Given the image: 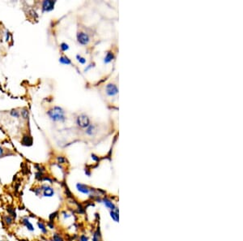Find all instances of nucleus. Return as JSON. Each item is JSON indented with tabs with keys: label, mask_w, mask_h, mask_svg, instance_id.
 <instances>
[{
	"label": "nucleus",
	"mask_w": 243,
	"mask_h": 241,
	"mask_svg": "<svg viewBox=\"0 0 243 241\" xmlns=\"http://www.w3.org/2000/svg\"><path fill=\"white\" fill-rule=\"evenodd\" d=\"M59 62L64 65H71L72 64V60L68 58L67 55H62L59 58Z\"/></svg>",
	"instance_id": "obj_16"
},
{
	"label": "nucleus",
	"mask_w": 243,
	"mask_h": 241,
	"mask_svg": "<svg viewBox=\"0 0 243 241\" xmlns=\"http://www.w3.org/2000/svg\"><path fill=\"white\" fill-rule=\"evenodd\" d=\"M76 59H77V61L81 64H85L86 62H87V60H86L85 58H84V57H83V56L80 55H76Z\"/></svg>",
	"instance_id": "obj_20"
},
{
	"label": "nucleus",
	"mask_w": 243,
	"mask_h": 241,
	"mask_svg": "<svg viewBox=\"0 0 243 241\" xmlns=\"http://www.w3.org/2000/svg\"><path fill=\"white\" fill-rule=\"evenodd\" d=\"M105 93L109 97H114L118 93V89L115 84L109 83L105 86Z\"/></svg>",
	"instance_id": "obj_7"
},
{
	"label": "nucleus",
	"mask_w": 243,
	"mask_h": 241,
	"mask_svg": "<svg viewBox=\"0 0 243 241\" xmlns=\"http://www.w3.org/2000/svg\"><path fill=\"white\" fill-rule=\"evenodd\" d=\"M57 161H58L59 164H64L67 162V159L63 156H59V157H57Z\"/></svg>",
	"instance_id": "obj_24"
},
{
	"label": "nucleus",
	"mask_w": 243,
	"mask_h": 241,
	"mask_svg": "<svg viewBox=\"0 0 243 241\" xmlns=\"http://www.w3.org/2000/svg\"><path fill=\"white\" fill-rule=\"evenodd\" d=\"M56 214H58V212H54V213H52V214H50V217H49V218H50V221H52V222L54 221V219L56 218V216H57Z\"/></svg>",
	"instance_id": "obj_27"
},
{
	"label": "nucleus",
	"mask_w": 243,
	"mask_h": 241,
	"mask_svg": "<svg viewBox=\"0 0 243 241\" xmlns=\"http://www.w3.org/2000/svg\"><path fill=\"white\" fill-rule=\"evenodd\" d=\"M46 114L53 122H64L66 120L65 110L59 106L51 107Z\"/></svg>",
	"instance_id": "obj_1"
},
{
	"label": "nucleus",
	"mask_w": 243,
	"mask_h": 241,
	"mask_svg": "<svg viewBox=\"0 0 243 241\" xmlns=\"http://www.w3.org/2000/svg\"><path fill=\"white\" fill-rule=\"evenodd\" d=\"M101 202L103 203L104 205H105L107 209H109V211H110V210H116V209H118L117 206H116V205H115L109 198L104 197L103 199L101 200Z\"/></svg>",
	"instance_id": "obj_8"
},
{
	"label": "nucleus",
	"mask_w": 243,
	"mask_h": 241,
	"mask_svg": "<svg viewBox=\"0 0 243 241\" xmlns=\"http://www.w3.org/2000/svg\"><path fill=\"white\" fill-rule=\"evenodd\" d=\"M53 241H63V239L59 234L54 233L53 235Z\"/></svg>",
	"instance_id": "obj_23"
},
{
	"label": "nucleus",
	"mask_w": 243,
	"mask_h": 241,
	"mask_svg": "<svg viewBox=\"0 0 243 241\" xmlns=\"http://www.w3.org/2000/svg\"><path fill=\"white\" fill-rule=\"evenodd\" d=\"M76 188L77 191L82 193V194H84V195H91L92 192H94L93 188H92L88 185H86V184L81 183H77Z\"/></svg>",
	"instance_id": "obj_5"
},
{
	"label": "nucleus",
	"mask_w": 243,
	"mask_h": 241,
	"mask_svg": "<svg viewBox=\"0 0 243 241\" xmlns=\"http://www.w3.org/2000/svg\"><path fill=\"white\" fill-rule=\"evenodd\" d=\"M114 59H115V56H114V54L113 53L112 51H107L105 55V58H104V63L105 64H108L109 63H111Z\"/></svg>",
	"instance_id": "obj_10"
},
{
	"label": "nucleus",
	"mask_w": 243,
	"mask_h": 241,
	"mask_svg": "<svg viewBox=\"0 0 243 241\" xmlns=\"http://www.w3.org/2000/svg\"><path fill=\"white\" fill-rule=\"evenodd\" d=\"M109 215H110V218H112V220L114 223H118V221H119L118 209H116V210H110L109 211Z\"/></svg>",
	"instance_id": "obj_12"
},
{
	"label": "nucleus",
	"mask_w": 243,
	"mask_h": 241,
	"mask_svg": "<svg viewBox=\"0 0 243 241\" xmlns=\"http://www.w3.org/2000/svg\"><path fill=\"white\" fill-rule=\"evenodd\" d=\"M97 132V126L94 125V124H91L88 126V127H86V131L85 133L88 135V136H94L95 133Z\"/></svg>",
	"instance_id": "obj_11"
},
{
	"label": "nucleus",
	"mask_w": 243,
	"mask_h": 241,
	"mask_svg": "<svg viewBox=\"0 0 243 241\" xmlns=\"http://www.w3.org/2000/svg\"><path fill=\"white\" fill-rule=\"evenodd\" d=\"M92 241H101V235L99 231H96L92 235Z\"/></svg>",
	"instance_id": "obj_19"
},
{
	"label": "nucleus",
	"mask_w": 243,
	"mask_h": 241,
	"mask_svg": "<svg viewBox=\"0 0 243 241\" xmlns=\"http://www.w3.org/2000/svg\"><path fill=\"white\" fill-rule=\"evenodd\" d=\"M23 146H30L32 144V138L28 135H25L23 137L22 141H21Z\"/></svg>",
	"instance_id": "obj_13"
},
{
	"label": "nucleus",
	"mask_w": 243,
	"mask_h": 241,
	"mask_svg": "<svg viewBox=\"0 0 243 241\" xmlns=\"http://www.w3.org/2000/svg\"><path fill=\"white\" fill-rule=\"evenodd\" d=\"M92 159H93L95 162H98L100 160L99 157H97V155L95 154H92Z\"/></svg>",
	"instance_id": "obj_28"
},
{
	"label": "nucleus",
	"mask_w": 243,
	"mask_h": 241,
	"mask_svg": "<svg viewBox=\"0 0 243 241\" xmlns=\"http://www.w3.org/2000/svg\"><path fill=\"white\" fill-rule=\"evenodd\" d=\"M76 39L79 44H80L81 46H87L90 41V37L88 34L82 31L77 32Z\"/></svg>",
	"instance_id": "obj_4"
},
{
	"label": "nucleus",
	"mask_w": 243,
	"mask_h": 241,
	"mask_svg": "<svg viewBox=\"0 0 243 241\" xmlns=\"http://www.w3.org/2000/svg\"><path fill=\"white\" fill-rule=\"evenodd\" d=\"M70 217H71V214H68V213H63V218H65V219L66 218H69Z\"/></svg>",
	"instance_id": "obj_30"
},
{
	"label": "nucleus",
	"mask_w": 243,
	"mask_h": 241,
	"mask_svg": "<svg viewBox=\"0 0 243 241\" xmlns=\"http://www.w3.org/2000/svg\"><path fill=\"white\" fill-rule=\"evenodd\" d=\"M93 65H94V64H91L90 65H88V67H87V68H86L85 70H84V71H85V72H87V71H88V70H89V69L92 68H93V67H94V66H93Z\"/></svg>",
	"instance_id": "obj_29"
},
{
	"label": "nucleus",
	"mask_w": 243,
	"mask_h": 241,
	"mask_svg": "<svg viewBox=\"0 0 243 241\" xmlns=\"http://www.w3.org/2000/svg\"><path fill=\"white\" fill-rule=\"evenodd\" d=\"M7 211L8 212V214L11 215L14 219H16V217H17V214H16V210H15L14 208L11 207V206H7Z\"/></svg>",
	"instance_id": "obj_17"
},
{
	"label": "nucleus",
	"mask_w": 243,
	"mask_h": 241,
	"mask_svg": "<svg viewBox=\"0 0 243 241\" xmlns=\"http://www.w3.org/2000/svg\"><path fill=\"white\" fill-rule=\"evenodd\" d=\"M36 225H37V227L39 228V230L41 232L42 234L46 235V234L48 233V229H47V227H46V225H45V223H43V222L39 221V222H37V223H36Z\"/></svg>",
	"instance_id": "obj_14"
},
{
	"label": "nucleus",
	"mask_w": 243,
	"mask_h": 241,
	"mask_svg": "<svg viewBox=\"0 0 243 241\" xmlns=\"http://www.w3.org/2000/svg\"><path fill=\"white\" fill-rule=\"evenodd\" d=\"M60 49H61L62 51L65 52V51L69 50V45H68V43H66V42H63V43L60 44Z\"/></svg>",
	"instance_id": "obj_22"
},
{
	"label": "nucleus",
	"mask_w": 243,
	"mask_h": 241,
	"mask_svg": "<svg viewBox=\"0 0 243 241\" xmlns=\"http://www.w3.org/2000/svg\"><path fill=\"white\" fill-rule=\"evenodd\" d=\"M41 192V196H45V197H52L54 196L55 194V191H54V188H52L48 184H41L40 187Z\"/></svg>",
	"instance_id": "obj_3"
},
{
	"label": "nucleus",
	"mask_w": 243,
	"mask_h": 241,
	"mask_svg": "<svg viewBox=\"0 0 243 241\" xmlns=\"http://www.w3.org/2000/svg\"><path fill=\"white\" fill-rule=\"evenodd\" d=\"M21 223L24 227H25V228L27 229L28 232H33L35 231V228L33 227V225L32 224V223L29 221V219L28 217H24L21 219Z\"/></svg>",
	"instance_id": "obj_9"
},
{
	"label": "nucleus",
	"mask_w": 243,
	"mask_h": 241,
	"mask_svg": "<svg viewBox=\"0 0 243 241\" xmlns=\"http://www.w3.org/2000/svg\"><path fill=\"white\" fill-rule=\"evenodd\" d=\"M3 222H4V223L7 226H11V225H12L14 223V220L15 219L9 214H6V215H4L3 217Z\"/></svg>",
	"instance_id": "obj_15"
},
{
	"label": "nucleus",
	"mask_w": 243,
	"mask_h": 241,
	"mask_svg": "<svg viewBox=\"0 0 243 241\" xmlns=\"http://www.w3.org/2000/svg\"><path fill=\"white\" fill-rule=\"evenodd\" d=\"M79 241H89V239L86 235H81L79 237Z\"/></svg>",
	"instance_id": "obj_25"
},
{
	"label": "nucleus",
	"mask_w": 243,
	"mask_h": 241,
	"mask_svg": "<svg viewBox=\"0 0 243 241\" xmlns=\"http://www.w3.org/2000/svg\"><path fill=\"white\" fill-rule=\"evenodd\" d=\"M7 154H6V153H5V150H3V148H2V147L0 146V158H3Z\"/></svg>",
	"instance_id": "obj_26"
},
{
	"label": "nucleus",
	"mask_w": 243,
	"mask_h": 241,
	"mask_svg": "<svg viewBox=\"0 0 243 241\" xmlns=\"http://www.w3.org/2000/svg\"><path fill=\"white\" fill-rule=\"evenodd\" d=\"M0 241H3V240H0Z\"/></svg>",
	"instance_id": "obj_31"
},
{
	"label": "nucleus",
	"mask_w": 243,
	"mask_h": 241,
	"mask_svg": "<svg viewBox=\"0 0 243 241\" xmlns=\"http://www.w3.org/2000/svg\"><path fill=\"white\" fill-rule=\"evenodd\" d=\"M10 114H11L12 117L16 118H20V111H18L17 110H12L10 112Z\"/></svg>",
	"instance_id": "obj_21"
},
{
	"label": "nucleus",
	"mask_w": 243,
	"mask_h": 241,
	"mask_svg": "<svg viewBox=\"0 0 243 241\" xmlns=\"http://www.w3.org/2000/svg\"><path fill=\"white\" fill-rule=\"evenodd\" d=\"M56 3V1H51V0H46L42 2L41 3V10L42 12H49L54 10V5Z\"/></svg>",
	"instance_id": "obj_6"
},
{
	"label": "nucleus",
	"mask_w": 243,
	"mask_h": 241,
	"mask_svg": "<svg viewBox=\"0 0 243 241\" xmlns=\"http://www.w3.org/2000/svg\"><path fill=\"white\" fill-rule=\"evenodd\" d=\"M76 122L78 127L81 128H86L90 125V118H88L87 114H80L77 116Z\"/></svg>",
	"instance_id": "obj_2"
},
{
	"label": "nucleus",
	"mask_w": 243,
	"mask_h": 241,
	"mask_svg": "<svg viewBox=\"0 0 243 241\" xmlns=\"http://www.w3.org/2000/svg\"><path fill=\"white\" fill-rule=\"evenodd\" d=\"M21 116L24 119H28V116H29V112H28V110L27 108H24V109L21 110Z\"/></svg>",
	"instance_id": "obj_18"
}]
</instances>
